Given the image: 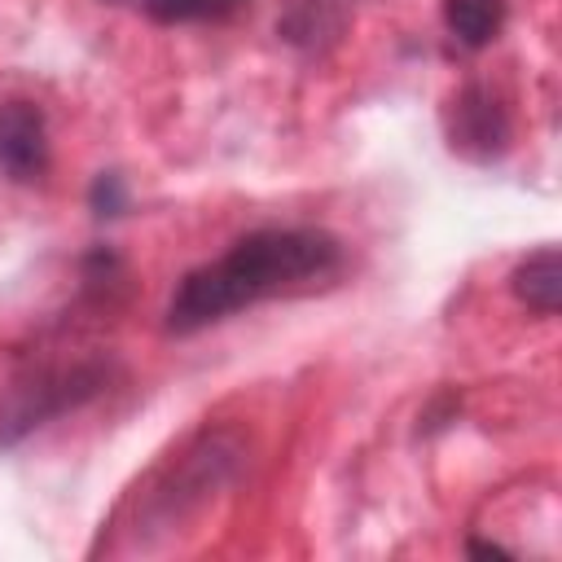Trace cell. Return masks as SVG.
<instances>
[{"label": "cell", "mask_w": 562, "mask_h": 562, "mask_svg": "<svg viewBox=\"0 0 562 562\" xmlns=\"http://www.w3.org/2000/svg\"><path fill=\"white\" fill-rule=\"evenodd\" d=\"M443 132H448V145L470 158V162H492L509 149V105L501 101L496 88L487 83H465L452 92L448 110H443Z\"/></svg>", "instance_id": "3"}, {"label": "cell", "mask_w": 562, "mask_h": 562, "mask_svg": "<svg viewBox=\"0 0 562 562\" xmlns=\"http://www.w3.org/2000/svg\"><path fill=\"white\" fill-rule=\"evenodd\" d=\"M127 202H132V193H127V180H123L119 171H101V176L92 180V189H88V206H92V215H101V220L123 215Z\"/></svg>", "instance_id": "8"}, {"label": "cell", "mask_w": 562, "mask_h": 562, "mask_svg": "<svg viewBox=\"0 0 562 562\" xmlns=\"http://www.w3.org/2000/svg\"><path fill=\"white\" fill-rule=\"evenodd\" d=\"M509 290L522 307H531L536 316H558L562 303V255L553 246L527 255L514 272H509Z\"/></svg>", "instance_id": "5"}, {"label": "cell", "mask_w": 562, "mask_h": 562, "mask_svg": "<svg viewBox=\"0 0 562 562\" xmlns=\"http://www.w3.org/2000/svg\"><path fill=\"white\" fill-rule=\"evenodd\" d=\"M105 4H136V9H140L145 0H105Z\"/></svg>", "instance_id": "9"}, {"label": "cell", "mask_w": 562, "mask_h": 562, "mask_svg": "<svg viewBox=\"0 0 562 562\" xmlns=\"http://www.w3.org/2000/svg\"><path fill=\"white\" fill-rule=\"evenodd\" d=\"M342 268L338 237L321 228H259L220 259L184 272L167 303V334H198L263 299L303 294Z\"/></svg>", "instance_id": "1"}, {"label": "cell", "mask_w": 562, "mask_h": 562, "mask_svg": "<svg viewBox=\"0 0 562 562\" xmlns=\"http://www.w3.org/2000/svg\"><path fill=\"white\" fill-rule=\"evenodd\" d=\"M246 0H145L140 13L162 22V26H180V22H215L228 18L233 9H241Z\"/></svg>", "instance_id": "7"}, {"label": "cell", "mask_w": 562, "mask_h": 562, "mask_svg": "<svg viewBox=\"0 0 562 562\" xmlns=\"http://www.w3.org/2000/svg\"><path fill=\"white\" fill-rule=\"evenodd\" d=\"M101 382H105V373H101V369L79 364V369L35 373L31 382L13 386V391L4 395V404H0V443H18L26 430L44 426L48 417H57V413H66V408L83 404L88 395H97V391H101Z\"/></svg>", "instance_id": "2"}, {"label": "cell", "mask_w": 562, "mask_h": 562, "mask_svg": "<svg viewBox=\"0 0 562 562\" xmlns=\"http://www.w3.org/2000/svg\"><path fill=\"white\" fill-rule=\"evenodd\" d=\"M443 26L461 48H487L505 26V0H443Z\"/></svg>", "instance_id": "6"}, {"label": "cell", "mask_w": 562, "mask_h": 562, "mask_svg": "<svg viewBox=\"0 0 562 562\" xmlns=\"http://www.w3.org/2000/svg\"><path fill=\"white\" fill-rule=\"evenodd\" d=\"M0 176L13 184L48 176V119L35 101H0Z\"/></svg>", "instance_id": "4"}]
</instances>
